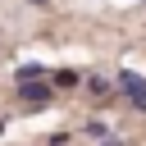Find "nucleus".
<instances>
[{
  "mask_svg": "<svg viewBox=\"0 0 146 146\" xmlns=\"http://www.w3.org/2000/svg\"><path fill=\"white\" fill-rule=\"evenodd\" d=\"M41 73H46L41 64H18V73H14V82H18V87H27V82H41Z\"/></svg>",
  "mask_w": 146,
  "mask_h": 146,
  "instance_id": "7ed1b4c3",
  "label": "nucleus"
},
{
  "mask_svg": "<svg viewBox=\"0 0 146 146\" xmlns=\"http://www.w3.org/2000/svg\"><path fill=\"white\" fill-rule=\"evenodd\" d=\"M18 100L36 110V105H46V100H50V87H46V82H27V87H18Z\"/></svg>",
  "mask_w": 146,
  "mask_h": 146,
  "instance_id": "f03ea898",
  "label": "nucleus"
},
{
  "mask_svg": "<svg viewBox=\"0 0 146 146\" xmlns=\"http://www.w3.org/2000/svg\"><path fill=\"white\" fill-rule=\"evenodd\" d=\"M32 5H46V0H32Z\"/></svg>",
  "mask_w": 146,
  "mask_h": 146,
  "instance_id": "20e7f679",
  "label": "nucleus"
},
{
  "mask_svg": "<svg viewBox=\"0 0 146 146\" xmlns=\"http://www.w3.org/2000/svg\"><path fill=\"white\" fill-rule=\"evenodd\" d=\"M119 91L132 100V110H146V78H141V73L123 68V73H119Z\"/></svg>",
  "mask_w": 146,
  "mask_h": 146,
  "instance_id": "f257e3e1",
  "label": "nucleus"
}]
</instances>
